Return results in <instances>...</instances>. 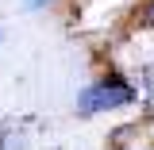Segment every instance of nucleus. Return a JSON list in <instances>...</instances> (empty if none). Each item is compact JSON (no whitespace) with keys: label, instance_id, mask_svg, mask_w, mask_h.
Listing matches in <instances>:
<instances>
[{"label":"nucleus","instance_id":"nucleus-1","mask_svg":"<svg viewBox=\"0 0 154 150\" xmlns=\"http://www.w3.org/2000/svg\"><path fill=\"white\" fill-rule=\"evenodd\" d=\"M123 104H131V89L123 85V81H96L89 85L85 93L77 96V112L81 115H96V112H112V108H123Z\"/></svg>","mask_w":154,"mask_h":150},{"label":"nucleus","instance_id":"nucleus-2","mask_svg":"<svg viewBox=\"0 0 154 150\" xmlns=\"http://www.w3.org/2000/svg\"><path fill=\"white\" fill-rule=\"evenodd\" d=\"M23 4H27V8H38V4H46V0H23Z\"/></svg>","mask_w":154,"mask_h":150},{"label":"nucleus","instance_id":"nucleus-3","mask_svg":"<svg viewBox=\"0 0 154 150\" xmlns=\"http://www.w3.org/2000/svg\"><path fill=\"white\" fill-rule=\"evenodd\" d=\"M146 19H150V23H154V4H150V8H146Z\"/></svg>","mask_w":154,"mask_h":150}]
</instances>
